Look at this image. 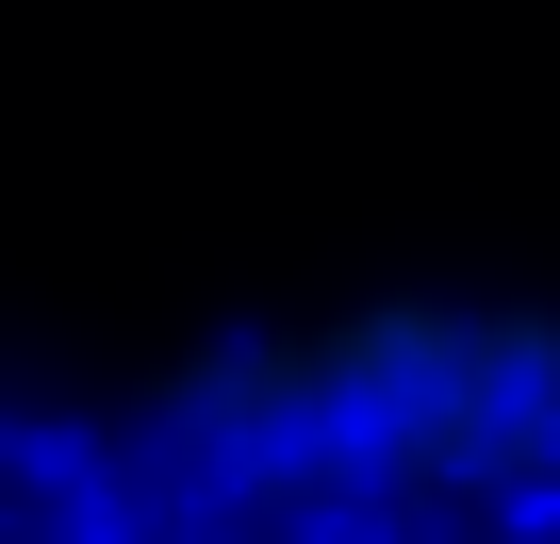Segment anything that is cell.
<instances>
[{
	"label": "cell",
	"instance_id": "obj_1",
	"mask_svg": "<svg viewBox=\"0 0 560 544\" xmlns=\"http://www.w3.org/2000/svg\"><path fill=\"white\" fill-rule=\"evenodd\" d=\"M165 445L247 511H412L544 528L560 511V314L544 298H347L231 331L165 380Z\"/></svg>",
	"mask_w": 560,
	"mask_h": 544
}]
</instances>
